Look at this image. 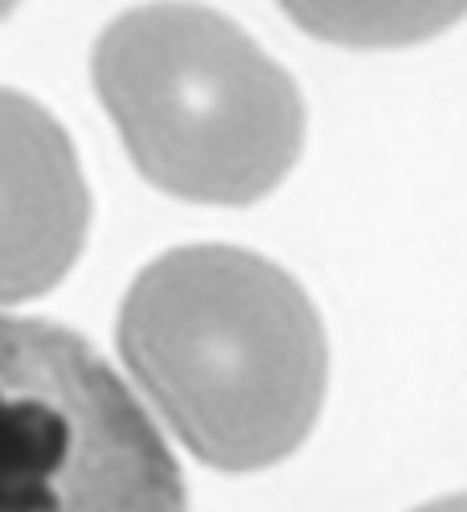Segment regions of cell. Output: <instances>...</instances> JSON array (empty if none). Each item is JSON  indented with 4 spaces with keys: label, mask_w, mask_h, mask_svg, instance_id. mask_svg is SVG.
I'll return each instance as SVG.
<instances>
[{
    "label": "cell",
    "mask_w": 467,
    "mask_h": 512,
    "mask_svg": "<svg viewBox=\"0 0 467 512\" xmlns=\"http://www.w3.org/2000/svg\"><path fill=\"white\" fill-rule=\"evenodd\" d=\"M119 353L168 431L222 472L287 459L324 406L316 304L238 246H181L144 267L119 308Z\"/></svg>",
    "instance_id": "cell-1"
},
{
    "label": "cell",
    "mask_w": 467,
    "mask_h": 512,
    "mask_svg": "<svg viewBox=\"0 0 467 512\" xmlns=\"http://www.w3.org/2000/svg\"><path fill=\"white\" fill-rule=\"evenodd\" d=\"M95 91L140 173L181 201L250 205L300 160L304 99L222 13L160 0L115 17Z\"/></svg>",
    "instance_id": "cell-2"
},
{
    "label": "cell",
    "mask_w": 467,
    "mask_h": 512,
    "mask_svg": "<svg viewBox=\"0 0 467 512\" xmlns=\"http://www.w3.org/2000/svg\"><path fill=\"white\" fill-rule=\"evenodd\" d=\"M0 512H189L148 410L50 320L0 316Z\"/></svg>",
    "instance_id": "cell-3"
},
{
    "label": "cell",
    "mask_w": 467,
    "mask_h": 512,
    "mask_svg": "<svg viewBox=\"0 0 467 512\" xmlns=\"http://www.w3.org/2000/svg\"><path fill=\"white\" fill-rule=\"evenodd\" d=\"M91 230V189L66 127L0 87V304L54 291Z\"/></svg>",
    "instance_id": "cell-4"
},
{
    "label": "cell",
    "mask_w": 467,
    "mask_h": 512,
    "mask_svg": "<svg viewBox=\"0 0 467 512\" xmlns=\"http://www.w3.org/2000/svg\"><path fill=\"white\" fill-rule=\"evenodd\" d=\"M304 33L349 50H398L431 41L467 17V0H279Z\"/></svg>",
    "instance_id": "cell-5"
},
{
    "label": "cell",
    "mask_w": 467,
    "mask_h": 512,
    "mask_svg": "<svg viewBox=\"0 0 467 512\" xmlns=\"http://www.w3.org/2000/svg\"><path fill=\"white\" fill-rule=\"evenodd\" d=\"M414 512H467V496H447V500H431Z\"/></svg>",
    "instance_id": "cell-6"
},
{
    "label": "cell",
    "mask_w": 467,
    "mask_h": 512,
    "mask_svg": "<svg viewBox=\"0 0 467 512\" xmlns=\"http://www.w3.org/2000/svg\"><path fill=\"white\" fill-rule=\"evenodd\" d=\"M17 5H21V0H0V21H5V17H9Z\"/></svg>",
    "instance_id": "cell-7"
}]
</instances>
